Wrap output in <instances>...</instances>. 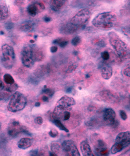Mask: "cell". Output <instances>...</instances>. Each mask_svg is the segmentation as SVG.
<instances>
[{
    "label": "cell",
    "instance_id": "cell-1",
    "mask_svg": "<svg viewBox=\"0 0 130 156\" xmlns=\"http://www.w3.org/2000/svg\"><path fill=\"white\" fill-rule=\"evenodd\" d=\"M91 11L88 8L80 10L70 19L61 27V32L64 34H71L79 29L83 28L91 18Z\"/></svg>",
    "mask_w": 130,
    "mask_h": 156
},
{
    "label": "cell",
    "instance_id": "cell-2",
    "mask_svg": "<svg viewBox=\"0 0 130 156\" xmlns=\"http://www.w3.org/2000/svg\"><path fill=\"white\" fill-rule=\"evenodd\" d=\"M109 41L110 45L122 60H130V48L114 32L108 34Z\"/></svg>",
    "mask_w": 130,
    "mask_h": 156
},
{
    "label": "cell",
    "instance_id": "cell-3",
    "mask_svg": "<svg viewBox=\"0 0 130 156\" xmlns=\"http://www.w3.org/2000/svg\"><path fill=\"white\" fill-rule=\"evenodd\" d=\"M117 23L116 15L110 11L99 14L92 21V24L94 27L99 29L105 30L113 28Z\"/></svg>",
    "mask_w": 130,
    "mask_h": 156
},
{
    "label": "cell",
    "instance_id": "cell-4",
    "mask_svg": "<svg viewBox=\"0 0 130 156\" xmlns=\"http://www.w3.org/2000/svg\"><path fill=\"white\" fill-rule=\"evenodd\" d=\"M76 104L73 98L65 95L62 97L57 102L54 111L52 113V116L55 118L62 120L65 113L70 112L72 107Z\"/></svg>",
    "mask_w": 130,
    "mask_h": 156
},
{
    "label": "cell",
    "instance_id": "cell-5",
    "mask_svg": "<svg viewBox=\"0 0 130 156\" xmlns=\"http://www.w3.org/2000/svg\"><path fill=\"white\" fill-rule=\"evenodd\" d=\"M130 145V131L122 132L117 135L114 144L110 149V153L120 152Z\"/></svg>",
    "mask_w": 130,
    "mask_h": 156
},
{
    "label": "cell",
    "instance_id": "cell-6",
    "mask_svg": "<svg viewBox=\"0 0 130 156\" xmlns=\"http://www.w3.org/2000/svg\"><path fill=\"white\" fill-rule=\"evenodd\" d=\"M27 99L26 96L19 92L14 93L10 99L8 105V109L11 112L21 111L26 107Z\"/></svg>",
    "mask_w": 130,
    "mask_h": 156
},
{
    "label": "cell",
    "instance_id": "cell-7",
    "mask_svg": "<svg viewBox=\"0 0 130 156\" xmlns=\"http://www.w3.org/2000/svg\"><path fill=\"white\" fill-rule=\"evenodd\" d=\"M1 63L6 69L13 68L15 63V53L13 48L8 44L2 47Z\"/></svg>",
    "mask_w": 130,
    "mask_h": 156
},
{
    "label": "cell",
    "instance_id": "cell-8",
    "mask_svg": "<svg viewBox=\"0 0 130 156\" xmlns=\"http://www.w3.org/2000/svg\"><path fill=\"white\" fill-rule=\"evenodd\" d=\"M21 60L25 66L32 67L35 62V45L26 44L23 48L21 53Z\"/></svg>",
    "mask_w": 130,
    "mask_h": 156
},
{
    "label": "cell",
    "instance_id": "cell-9",
    "mask_svg": "<svg viewBox=\"0 0 130 156\" xmlns=\"http://www.w3.org/2000/svg\"><path fill=\"white\" fill-rule=\"evenodd\" d=\"M8 132L9 136L16 138L21 134H25L31 136V133L26 127L23 126L20 122L16 119H12L8 125Z\"/></svg>",
    "mask_w": 130,
    "mask_h": 156
},
{
    "label": "cell",
    "instance_id": "cell-10",
    "mask_svg": "<svg viewBox=\"0 0 130 156\" xmlns=\"http://www.w3.org/2000/svg\"><path fill=\"white\" fill-rule=\"evenodd\" d=\"M92 141L95 149L96 156H109V150L107 147V144L98 135H95L92 136Z\"/></svg>",
    "mask_w": 130,
    "mask_h": 156
},
{
    "label": "cell",
    "instance_id": "cell-11",
    "mask_svg": "<svg viewBox=\"0 0 130 156\" xmlns=\"http://www.w3.org/2000/svg\"><path fill=\"white\" fill-rule=\"evenodd\" d=\"M98 100L110 104H117L120 101L118 95L114 92L110 90H102L97 96Z\"/></svg>",
    "mask_w": 130,
    "mask_h": 156
},
{
    "label": "cell",
    "instance_id": "cell-12",
    "mask_svg": "<svg viewBox=\"0 0 130 156\" xmlns=\"http://www.w3.org/2000/svg\"><path fill=\"white\" fill-rule=\"evenodd\" d=\"M62 148L65 156H81L76 144L71 140H64Z\"/></svg>",
    "mask_w": 130,
    "mask_h": 156
},
{
    "label": "cell",
    "instance_id": "cell-13",
    "mask_svg": "<svg viewBox=\"0 0 130 156\" xmlns=\"http://www.w3.org/2000/svg\"><path fill=\"white\" fill-rule=\"evenodd\" d=\"M116 113L111 108L105 109L103 112V122L108 126L116 127L118 126V122L116 119Z\"/></svg>",
    "mask_w": 130,
    "mask_h": 156
},
{
    "label": "cell",
    "instance_id": "cell-14",
    "mask_svg": "<svg viewBox=\"0 0 130 156\" xmlns=\"http://www.w3.org/2000/svg\"><path fill=\"white\" fill-rule=\"evenodd\" d=\"M45 9V6L42 2L35 1L28 5L27 11L31 16H34L37 14L42 12Z\"/></svg>",
    "mask_w": 130,
    "mask_h": 156
},
{
    "label": "cell",
    "instance_id": "cell-15",
    "mask_svg": "<svg viewBox=\"0 0 130 156\" xmlns=\"http://www.w3.org/2000/svg\"><path fill=\"white\" fill-rule=\"evenodd\" d=\"M101 76L106 80H109L113 76V69L110 65L101 62L99 65Z\"/></svg>",
    "mask_w": 130,
    "mask_h": 156
},
{
    "label": "cell",
    "instance_id": "cell-16",
    "mask_svg": "<svg viewBox=\"0 0 130 156\" xmlns=\"http://www.w3.org/2000/svg\"><path fill=\"white\" fill-rule=\"evenodd\" d=\"M80 150L83 156H96L87 140H83L80 144Z\"/></svg>",
    "mask_w": 130,
    "mask_h": 156
},
{
    "label": "cell",
    "instance_id": "cell-17",
    "mask_svg": "<svg viewBox=\"0 0 130 156\" xmlns=\"http://www.w3.org/2000/svg\"><path fill=\"white\" fill-rule=\"evenodd\" d=\"M32 143L33 141L31 138L26 137V138L21 139L19 141L18 143V146L19 148L26 149L30 147L32 145Z\"/></svg>",
    "mask_w": 130,
    "mask_h": 156
},
{
    "label": "cell",
    "instance_id": "cell-18",
    "mask_svg": "<svg viewBox=\"0 0 130 156\" xmlns=\"http://www.w3.org/2000/svg\"><path fill=\"white\" fill-rule=\"evenodd\" d=\"M49 117L50 121L54 123L57 127H58L59 129L61 130L66 132H69V129L67 128L65 126L64 124H63L61 121L60 119H58L55 118L54 117H53L52 116V113L49 114Z\"/></svg>",
    "mask_w": 130,
    "mask_h": 156
},
{
    "label": "cell",
    "instance_id": "cell-19",
    "mask_svg": "<svg viewBox=\"0 0 130 156\" xmlns=\"http://www.w3.org/2000/svg\"><path fill=\"white\" fill-rule=\"evenodd\" d=\"M9 16L8 6L5 4H0V21H4Z\"/></svg>",
    "mask_w": 130,
    "mask_h": 156
},
{
    "label": "cell",
    "instance_id": "cell-20",
    "mask_svg": "<svg viewBox=\"0 0 130 156\" xmlns=\"http://www.w3.org/2000/svg\"><path fill=\"white\" fill-rule=\"evenodd\" d=\"M66 1H52L50 5L53 11H58L64 6Z\"/></svg>",
    "mask_w": 130,
    "mask_h": 156
},
{
    "label": "cell",
    "instance_id": "cell-21",
    "mask_svg": "<svg viewBox=\"0 0 130 156\" xmlns=\"http://www.w3.org/2000/svg\"><path fill=\"white\" fill-rule=\"evenodd\" d=\"M92 44L96 46L104 48L107 45V41L104 37L102 36H97L92 39Z\"/></svg>",
    "mask_w": 130,
    "mask_h": 156
},
{
    "label": "cell",
    "instance_id": "cell-22",
    "mask_svg": "<svg viewBox=\"0 0 130 156\" xmlns=\"http://www.w3.org/2000/svg\"><path fill=\"white\" fill-rule=\"evenodd\" d=\"M34 27V23L31 21H27L23 23L20 25V29L22 31H31L33 30Z\"/></svg>",
    "mask_w": 130,
    "mask_h": 156
},
{
    "label": "cell",
    "instance_id": "cell-23",
    "mask_svg": "<svg viewBox=\"0 0 130 156\" xmlns=\"http://www.w3.org/2000/svg\"><path fill=\"white\" fill-rule=\"evenodd\" d=\"M45 53L41 48L35 45V62H41L43 61L45 58Z\"/></svg>",
    "mask_w": 130,
    "mask_h": 156
},
{
    "label": "cell",
    "instance_id": "cell-24",
    "mask_svg": "<svg viewBox=\"0 0 130 156\" xmlns=\"http://www.w3.org/2000/svg\"><path fill=\"white\" fill-rule=\"evenodd\" d=\"M69 43V41L66 38L61 37V38H58L53 40V44H56L61 47V48H65L68 45Z\"/></svg>",
    "mask_w": 130,
    "mask_h": 156
},
{
    "label": "cell",
    "instance_id": "cell-25",
    "mask_svg": "<svg viewBox=\"0 0 130 156\" xmlns=\"http://www.w3.org/2000/svg\"><path fill=\"white\" fill-rule=\"evenodd\" d=\"M7 143L8 140L5 135L3 133L0 134V148H5L6 147Z\"/></svg>",
    "mask_w": 130,
    "mask_h": 156
},
{
    "label": "cell",
    "instance_id": "cell-26",
    "mask_svg": "<svg viewBox=\"0 0 130 156\" xmlns=\"http://www.w3.org/2000/svg\"><path fill=\"white\" fill-rule=\"evenodd\" d=\"M4 82L6 83V84L8 85H11L15 83V81L14 80L12 76L10 75L9 74H5L4 76Z\"/></svg>",
    "mask_w": 130,
    "mask_h": 156
},
{
    "label": "cell",
    "instance_id": "cell-27",
    "mask_svg": "<svg viewBox=\"0 0 130 156\" xmlns=\"http://www.w3.org/2000/svg\"><path fill=\"white\" fill-rule=\"evenodd\" d=\"M43 94H45L48 96V97H49V98L52 97L54 94V91L53 89H50V88H47L46 85H45L42 90V91Z\"/></svg>",
    "mask_w": 130,
    "mask_h": 156
},
{
    "label": "cell",
    "instance_id": "cell-28",
    "mask_svg": "<svg viewBox=\"0 0 130 156\" xmlns=\"http://www.w3.org/2000/svg\"><path fill=\"white\" fill-rule=\"evenodd\" d=\"M18 88V85L15 83L14 84H11V85H8L5 88V90L8 92L11 93L15 91Z\"/></svg>",
    "mask_w": 130,
    "mask_h": 156
},
{
    "label": "cell",
    "instance_id": "cell-29",
    "mask_svg": "<svg viewBox=\"0 0 130 156\" xmlns=\"http://www.w3.org/2000/svg\"><path fill=\"white\" fill-rule=\"evenodd\" d=\"M122 74L124 77L130 79V64L128 65L123 69Z\"/></svg>",
    "mask_w": 130,
    "mask_h": 156
},
{
    "label": "cell",
    "instance_id": "cell-30",
    "mask_svg": "<svg viewBox=\"0 0 130 156\" xmlns=\"http://www.w3.org/2000/svg\"><path fill=\"white\" fill-rule=\"evenodd\" d=\"M10 96V94L8 92H0V101H6Z\"/></svg>",
    "mask_w": 130,
    "mask_h": 156
},
{
    "label": "cell",
    "instance_id": "cell-31",
    "mask_svg": "<svg viewBox=\"0 0 130 156\" xmlns=\"http://www.w3.org/2000/svg\"><path fill=\"white\" fill-rule=\"evenodd\" d=\"M78 66V64H76V63L71 64L68 66V68L67 69L66 72L67 73H71V72H74Z\"/></svg>",
    "mask_w": 130,
    "mask_h": 156
},
{
    "label": "cell",
    "instance_id": "cell-32",
    "mask_svg": "<svg viewBox=\"0 0 130 156\" xmlns=\"http://www.w3.org/2000/svg\"><path fill=\"white\" fill-rule=\"evenodd\" d=\"M81 41V39L80 37L76 36L73 38V40L71 41V44L74 46H76L80 44Z\"/></svg>",
    "mask_w": 130,
    "mask_h": 156
},
{
    "label": "cell",
    "instance_id": "cell-33",
    "mask_svg": "<svg viewBox=\"0 0 130 156\" xmlns=\"http://www.w3.org/2000/svg\"><path fill=\"white\" fill-rule=\"evenodd\" d=\"M31 156H44L43 154L38 149L32 150L30 152Z\"/></svg>",
    "mask_w": 130,
    "mask_h": 156
},
{
    "label": "cell",
    "instance_id": "cell-34",
    "mask_svg": "<svg viewBox=\"0 0 130 156\" xmlns=\"http://www.w3.org/2000/svg\"><path fill=\"white\" fill-rule=\"evenodd\" d=\"M122 31L126 36H127L130 38V24L124 27L123 28Z\"/></svg>",
    "mask_w": 130,
    "mask_h": 156
},
{
    "label": "cell",
    "instance_id": "cell-35",
    "mask_svg": "<svg viewBox=\"0 0 130 156\" xmlns=\"http://www.w3.org/2000/svg\"><path fill=\"white\" fill-rule=\"evenodd\" d=\"M51 148H52V150L53 152L56 153V152L59 151L60 149V146L58 144H56V143H53L52 144Z\"/></svg>",
    "mask_w": 130,
    "mask_h": 156
},
{
    "label": "cell",
    "instance_id": "cell-36",
    "mask_svg": "<svg viewBox=\"0 0 130 156\" xmlns=\"http://www.w3.org/2000/svg\"><path fill=\"white\" fill-rule=\"evenodd\" d=\"M119 115H120L121 118L123 120V121H126L127 119L128 116L126 113L125 111L123 110H120L119 111Z\"/></svg>",
    "mask_w": 130,
    "mask_h": 156
},
{
    "label": "cell",
    "instance_id": "cell-37",
    "mask_svg": "<svg viewBox=\"0 0 130 156\" xmlns=\"http://www.w3.org/2000/svg\"><path fill=\"white\" fill-rule=\"evenodd\" d=\"M49 135L50 136H52V138H55L58 135V132L55 129H52L49 132Z\"/></svg>",
    "mask_w": 130,
    "mask_h": 156
},
{
    "label": "cell",
    "instance_id": "cell-38",
    "mask_svg": "<svg viewBox=\"0 0 130 156\" xmlns=\"http://www.w3.org/2000/svg\"><path fill=\"white\" fill-rule=\"evenodd\" d=\"M5 28L6 29H8L9 30H10L11 29H13L14 27V24L13 23L10 22H8L5 23Z\"/></svg>",
    "mask_w": 130,
    "mask_h": 156
},
{
    "label": "cell",
    "instance_id": "cell-39",
    "mask_svg": "<svg viewBox=\"0 0 130 156\" xmlns=\"http://www.w3.org/2000/svg\"><path fill=\"white\" fill-rule=\"evenodd\" d=\"M70 115L71 114H70V112H66L63 117V121H66L69 120L70 119Z\"/></svg>",
    "mask_w": 130,
    "mask_h": 156
},
{
    "label": "cell",
    "instance_id": "cell-40",
    "mask_svg": "<svg viewBox=\"0 0 130 156\" xmlns=\"http://www.w3.org/2000/svg\"><path fill=\"white\" fill-rule=\"evenodd\" d=\"M36 123H37V124L39 125H42L43 123V119L42 117L40 116H38V117L36 118L35 119Z\"/></svg>",
    "mask_w": 130,
    "mask_h": 156
},
{
    "label": "cell",
    "instance_id": "cell-41",
    "mask_svg": "<svg viewBox=\"0 0 130 156\" xmlns=\"http://www.w3.org/2000/svg\"><path fill=\"white\" fill-rule=\"evenodd\" d=\"M125 8H126V11H127V12L130 14V1L127 2L126 5V6H125Z\"/></svg>",
    "mask_w": 130,
    "mask_h": 156
},
{
    "label": "cell",
    "instance_id": "cell-42",
    "mask_svg": "<svg viewBox=\"0 0 130 156\" xmlns=\"http://www.w3.org/2000/svg\"><path fill=\"white\" fill-rule=\"evenodd\" d=\"M50 51L52 53L56 52L58 50V47L56 46H52L50 48Z\"/></svg>",
    "mask_w": 130,
    "mask_h": 156
},
{
    "label": "cell",
    "instance_id": "cell-43",
    "mask_svg": "<svg viewBox=\"0 0 130 156\" xmlns=\"http://www.w3.org/2000/svg\"><path fill=\"white\" fill-rule=\"evenodd\" d=\"M49 97H48L47 95H44L42 97V100L44 102H48V101H49Z\"/></svg>",
    "mask_w": 130,
    "mask_h": 156
},
{
    "label": "cell",
    "instance_id": "cell-44",
    "mask_svg": "<svg viewBox=\"0 0 130 156\" xmlns=\"http://www.w3.org/2000/svg\"><path fill=\"white\" fill-rule=\"evenodd\" d=\"M44 20L45 22H49L51 21V18L49 16H45L44 17Z\"/></svg>",
    "mask_w": 130,
    "mask_h": 156
},
{
    "label": "cell",
    "instance_id": "cell-45",
    "mask_svg": "<svg viewBox=\"0 0 130 156\" xmlns=\"http://www.w3.org/2000/svg\"><path fill=\"white\" fill-rule=\"evenodd\" d=\"M4 84L3 80H2L0 78V90H3L4 89Z\"/></svg>",
    "mask_w": 130,
    "mask_h": 156
},
{
    "label": "cell",
    "instance_id": "cell-46",
    "mask_svg": "<svg viewBox=\"0 0 130 156\" xmlns=\"http://www.w3.org/2000/svg\"><path fill=\"white\" fill-rule=\"evenodd\" d=\"M73 90H74V88L73 87H70L66 89V92L68 93H70L73 92Z\"/></svg>",
    "mask_w": 130,
    "mask_h": 156
},
{
    "label": "cell",
    "instance_id": "cell-47",
    "mask_svg": "<svg viewBox=\"0 0 130 156\" xmlns=\"http://www.w3.org/2000/svg\"><path fill=\"white\" fill-rule=\"evenodd\" d=\"M85 78H86V79H89L90 78H91V73H86V74H85Z\"/></svg>",
    "mask_w": 130,
    "mask_h": 156
},
{
    "label": "cell",
    "instance_id": "cell-48",
    "mask_svg": "<svg viewBox=\"0 0 130 156\" xmlns=\"http://www.w3.org/2000/svg\"><path fill=\"white\" fill-rule=\"evenodd\" d=\"M49 156H57L56 154L53 152H50L49 153Z\"/></svg>",
    "mask_w": 130,
    "mask_h": 156
},
{
    "label": "cell",
    "instance_id": "cell-49",
    "mask_svg": "<svg viewBox=\"0 0 130 156\" xmlns=\"http://www.w3.org/2000/svg\"><path fill=\"white\" fill-rule=\"evenodd\" d=\"M40 102H39V101H37V102H36L35 104V106L36 107H39V106H40Z\"/></svg>",
    "mask_w": 130,
    "mask_h": 156
},
{
    "label": "cell",
    "instance_id": "cell-50",
    "mask_svg": "<svg viewBox=\"0 0 130 156\" xmlns=\"http://www.w3.org/2000/svg\"><path fill=\"white\" fill-rule=\"evenodd\" d=\"M78 51H74V55H78Z\"/></svg>",
    "mask_w": 130,
    "mask_h": 156
},
{
    "label": "cell",
    "instance_id": "cell-51",
    "mask_svg": "<svg viewBox=\"0 0 130 156\" xmlns=\"http://www.w3.org/2000/svg\"><path fill=\"white\" fill-rule=\"evenodd\" d=\"M35 41L34 40H31V41H30V43H31V44H33V43H34Z\"/></svg>",
    "mask_w": 130,
    "mask_h": 156
},
{
    "label": "cell",
    "instance_id": "cell-52",
    "mask_svg": "<svg viewBox=\"0 0 130 156\" xmlns=\"http://www.w3.org/2000/svg\"><path fill=\"white\" fill-rule=\"evenodd\" d=\"M0 33H1V34H2V35H3V34H4V32L2 31L0 32Z\"/></svg>",
    "mask_w": 130,
    "mask_h": 156
},
{
    "label": "cell",
    "instance_id": "cell-53",
    "mask_svg": "<svg viewBox=\"0 0 130 156\" xmlns=\"http://www.w3.org/2000/svg\"><path fill=\"white\" fill-rule=\"evenodd\" d=\"M1 123L0 122V129H1Z\"/></svg>",
    "mask_w": 130,
    "mask_h": 156
},
{
    "label": "cell",
    "instance_id": "cell-54",
    "mask_svg": "<svg viewBox=\"0 0 130 156\" xmlns=\"http://www.w3.org/2000/svg\"><path fill=\"white\" fill-rule=\"evenodd\" d=\"M129 102H130V96H129Z\"/></svg>",
    "mask_w": 130,
    "mask_h": 156
},
{
    "label": "cell",
    "instance_id": "cell-55",
    "mask_svg": "<svg viewBox=\"0 0 130 156\" xmlns=\"http://www.w3.org/2000/svg\"><path fill=\"white\" fill-rule=\"evenodd\" d=\"M1 69H0V75H1Z\"/></svg>",
    "mask_w": 130,
    "mask_h": 156
},
{
    "label": "cell",
    "instance_id": "cell-56",
    "mask_svg": "<svg viewBox=\"0 0 130 156\" xmlns=\"http://www.w3.org/2000/svg\"><path fill=\"white\" fill-rule=\"evenodd\" d=\"M129 156H130V155H129Z\"/></svg>",
    "mask_w": 130,
    "mask_h": 156
}]
</instances>
